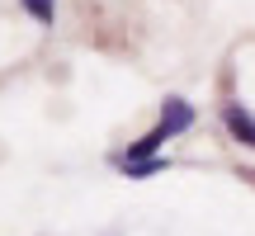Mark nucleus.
<instances>
[{
	"mask_svg": "<svg viewBox=\"0 0 255 236\" xmlns=\"http://www.w3.org/2000/svg\"><path fill=\"white\" fill-rule=\"evenodd\" d=\"M189 123H194V109H189V104H184V100H165V104H161V123H156V127H161L165 137L184 132V127H189Z\"/></svg>",
	"mask_w": 255,
	"mask_h": 236,
	"instance_id": "f257e3e1",
	"label": "nucleus"
},
{
	"mask_svg": "<svg viewBox=\"0 0 255 236\" xmlns=\"http://www.w3.org/2000/svg\"><path fill=\"white\" fill-rule=\"evenodd\" d=\"M222 123H227V132L237 137V142H246V146H255V118L241 109V104H227V114H222Z\"/></svg>",
	"mask_w": 255,
	"mask_h": 236,
	"instance_id": "f03ea898",
	"label": "nucleus"
},
{
	"mask_svg": "<svg viewBox=\"0 0 255 236\" xmlns=\"http://www.w3.org/2000/svg\"><path fill=\"white\" fill-rule=\"evenodd\" d=\"M24 9L38 19V24H52V14H57V0H24Z\"/></svg>",
	"mask_w": 255,
	"mask_h": 236,
	"instance_id": "7ed1b4c3",
	"label": "nucleus"
},
{
	"mask_svg": "<svg viewBox=\"0 0 255 236\" xmlns=\"http://www.w3.org/2000/svg\"><path fill=\"white\" fill-rule=\"evenodd\" d=\"M123 170L132 175V180H142V175H156V170H161V161L151 156V161H132V165H123Z\"/></svg>",
	"mask_w": 255,
	"mask_h": 236,
	"instance_id": "20e7f679",
	"label": "nucleus"
}]
</instances>
